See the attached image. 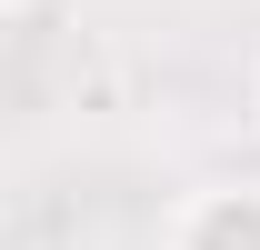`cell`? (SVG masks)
<instances>
[{
	"label": "cell",
	"instance_id": "1",
	"mask_svg": "<svg viewBox=\"0 0 260 250\" xmlns=\"http://www.w3.org/2000/svg\"><path fill=\"white\" fill-rule=\"evenodd\" d=\"M170 250H260V190H250V180L190 190L180 220H170Z\"/></svg>",
	"mask_w": 260,
	"mask_h": 250
},
{
	"label": "cell",
	"instance_id": "2",
	"mask_svg": "<svg viewBox=\"0 0 260 250\" xmlns=\"http://www.w3.org/2000/svg\"><path fill=\"white\" fill-rule=\"evenodd\" d=\"M30 10H40V0H0V20H30Z\"/></svg>",
	"mask_w": 260,
	"mask_h": 250
}]
</instances>
